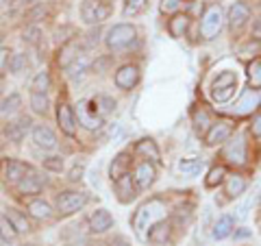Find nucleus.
<instances>
[{"label":"nucleus","mask_w":261,"mask_h":246,"mask_svg":"<svg viewBox=\"0 0 261 246\" xmlns=\"http://www.w3.org/2000/svg\"><path fill=\"white\" fill-rule=\"evenodd\" d=\"M31 107L35 113H46L48 111V96L46 94H31Z\"/></svg>","instance_id":"ea45409f"},{"label":"nucleus","mask_w":261,"mask_h":246,"mask_svg":"<svg viewBox=\"0 0 261 246\" xmlns=\"http://www.w3.org/2000/svg\"><path fill=\"white\" fill-rule=\"evenodd\" d=\"M244 190H246V181H244V177L240 175H231L226 179V194L235 199V196H240Z\"/></svg>","instance_id":"a878e982"},{"label":"nucleus","mask_w":261,"mask_h":246,"mask_svg":"<svg viewBox=\"0 0 261 246\" xmlns=\"http://www.w3.org/2000/svg\"><path fill=\"white\" fill-rule=\"evenodd\" d=\"M231 85H238V77H235V72H222V75H218V79L214 81V85L211 89H220V87H231Z\"/></svg>","instance_id":"f704fd0d"},{"label":"nucleus","mask_w":261,"mask_h":246,"mask_svg":"<svg viewBox=\"0 0 261 246\" xmlns=\"http://www.w3.org/2000/svg\"><path fill=\"white\" fill-rule=\"evenodd\" d=\"M83 170H85V166L76 161V163H74V168L70 170V177H68V179H70V181H79V179L83 177Z\"/></svg>","instance_id":"09e8293b"},{"label":"nucleus","mask_w":261,"mask_h":246,"mask_svg":"<svg viewBox=\"0 0 261 246\" xmlns=\"http://www.w3.org/2000/svg\"><path fill=\"white\" fill-rule=\"evenodd\" d=\"M259 51H261L259 42H248V44H244L240 48V57H255Z\"/></svg>","instance_id":"49530a36"},{"label":"nucleus","mask_w":261,"mask_h":246,"mask_svg":"<svg viewBox=\"0 0 261 246\" xmlns=\"http://www.w3.org/2000/svg\"><path fill=\"white\" fill-rule=\"evenodd\" d=\"M146 5H148V0H126V5H124V15H126V18L140 15V13L146 9Z\"/></svg>","instance_id":"c9c22d12"},{"label":"nucleus","mask_w":261,"mask_h":246,"mask_svg":"<svg viewBox=\"0 0 261 246\" xmlns=\"http://www.w3.org/2000/svg\"><path fill=\"white\" fill-rule=\"evenodd\" d=\"M87 203V196L83 192H61L57 196V209L61 216L76 214L79 209H83Z\"/></svg>","instance_id":"20e7f679"},{"label":"nucleus","mask_w":261,"mask_h":246,"mask_svg":"<svg viewBox=\"0 0 261 246\" xmlns=\"http://www.w3.org/2000/svg\"><path fill=\"white\" fill-rule=\"evenodd\" d=\"M140 81V70L137 65H122V68L116 72V85L120 89H133Z\"/></svg>","instance_id":"9b49d317"},{"label":"nucleus","mask_w":261,"mask_h":246,"mask_svg":"<svg viewBox=\"0 0 261 246\" xmlns=\"http://www.w3.org/2000/svg\"><path fill=\"white\" fill-rule=\"evenodd\" d=\"M178 7H181L178 0H161V11L163 13H174Z\"/></svg>","instance_id":"de8ad7c7"},{"label":"nucleus","mask_w":261,"mask_h":246,"mask_svg":"<svg viewBox=\"0 0 261 246\" xmlns=\"http://www.w3.org/2000/svg\"><path fill=\"white\" fill-rule=\"evenodd\" d=\"M248 83L252 89L261 87V59H255L252 63H248Z\"/></svg>","instance_id":"2f4dec72"},{"label":"nucleus","mask_w":261,"mask_h":246,"mask_svg":"<svg viewBox=\"0 0 261 246\" xmlns=\"http://www.w3.org/2000/svg\"><path fill=\"white\" fill-rule=\"evenodd\" d=\"M7 218H9V223L15 227V231H29V223H27V218H24L22 214H18L15 209H9L7 211Z\"/></svg>","instance_id":"e433bc0d"},{"label":"nucleus","mask_w":261,"mask_h":246,"mask_svg":"<svg viewBox=\"0 0 261 246\" xmlns=\"http://www.w3.org/2000/svg\"><path fill=\"white\" fill-rule=\"evenodd\" d=\"M113 11V7L109 3H105V0H85L83 5H81V18L83 22L87 24H96V22H102L107 20Z\"/></svg>","instance_id":"7ed1b4c3"},{"label":"nucleus","mask_w":261,"mask_h":246,"mask_svg":"<svg viewBox=\"0 0 261 246\" xmlns=\"http://www.w3.org/2000/svg\"><path fill=\"white\" fill-rule=\"evenodd\" d=\"M224 177H226V168L224 166H216V168H211L209 170V175H207V185L209 187H216L224 181Z\"/></svg>","instance_id":"4c0bfd02"},{"label":"nucleus","mask_w":261,"mask_h":246,"mask_svg":"<svg viewBox=\"0 0 261 246\" xmlns=\"http://www.w3.org/2000/svg\"><path fill=\"white\" fill-rule=\"evenodd\" d=\"M9 63H11V53H9V48H0V77L9 72Z\"/></svg>","instance_id":"c03bdc74"},{"label":"nucleus","mask_w":261,"mask_h":246,"mask_svg":"<svg viewBox=\"0 0 261 246\" xmlns=\"http://www.w3.org/2000/svg\"><path fill=\"white\" fill-rule=\"evenodd\" d=\"M170 235H172V227H170V223H163V220H159V223H154L150 227L148 240L152 244H166L170 240Z\"/></svg>","instance_id":"aec40b11"},{"label":"nucleus","mask_w":261,"mask_h":246,"mask_svg":"<svg viewBox=\"0 0 261 246\" xmlns=\"http://www.w3.org/2000/svg\"><path fill=\"white\" fill-rule=\"evenodd\" d=\"M252 35L261 39V18L257 20V24H255V27H252Z\"/></svg>","instance_id":"603ef678"},{"label":"nucleus","mask_w":261,"mask_h":246,"mask_svg":"<svg viewBox=\"0 0 261 246\" xmlns=\"http://www.w3.org/2000/svg\"><path fill=\"white\" fill-rule=\"evenodd\" d=\"M214 125V122H211V118H209V113L205 111V109H198L194 113V129H196V133H205L207 135V131H209V127Z\"/></svg>","instance_id":"c85d7f7f"},{"label":"nucleus","mask_w":261,"mask_h":246,"mask_svg":"<svg viewBox=\"0 0 261 246\" xmlns=\"http://www.w3.org/2000/svg\"><path fill=\"white\" fill-rule=\"evenodd\" d=\"M250 235V231H248V229H242V231H238V233H235V237H248Z\"/></svg>","instance_id":"864d4df0"},{"label":"nucleus","mask_w":261,"mask_h":246,"mask_svg":"<svg viewBox=\"0 0 261 246\" xmlns=\"http://www.w3.org/2000/svg\"><path fill=\"white\" fill-rule=\"evenodd\" d=\"M76 116H79V122L83 125L85 129L94 131V129H100L102 127V118L98 116L96 107H92V103L87 101H81L79 107H76Z\"/></svg>","instance_id":"423d86ee"},{"label":"nucleus","mask_w":261,"mask_h":246,"mask_svg":"<svg viewBox=\"0 0 261 246\" xmlns=\"http://www.w3.org/2000/svg\"><path fill=\"white\" fill-rule=\"evenodd\" d=\"M222 24H224V18H222V9L220 7H211L207 9V13L202 15V22H200V35L205 39H214L220 31H222Z\"/></svg>","instance_id":"39448f33"},{"label":"nucleus","mask_w":261,"mask_h":246,"mask_svg":"<svg viewBox=\"0 0 261 246\" xmlns=\"http://www.w3.org/2000/svg\"><path fill=\"white\" fill-rule=\"evenodd\" d=\"M7 5V0H0V9H3V7Z\"/></svg>","instance_id":"5fc2aeb1"},{"label":"nucleus","mask_w":261,"mask_h":246,"mask_svg":"<svg viewBox=\"0 0 261 246\" xmlns=\"http://www.w3.org/2000/svg\"><path fill=\"white\" fill-rule=\"evenodd\" d=\"M29 172V166H24L22 161H15V159H9L5 163V179L9 183H18L20 179Z\"/></svg>","instance_id":"412c9836"},{"label":"nucleus","mask_w":261,"mask_h":246,"mask_svg":"<svg viewBox=\"0 0 261 246\" xmlns=\"http://www.w3.org/2000/svg\"><path fill=\"white\" fill-rule=\"evenodd\" d=\"M27 3H35V0H27Z\"/></svg>","instance_id":"6e6d98bb"},{"label":"nucleus","mask_w":261,"mask_h":246,"mask_svg":"<svg viewBox=\"0 0 261 246\" xmlns=\"http://www.w3.org/2000/svg\"><path fill=\"white\" fill-rule=\"evenodd\" d=\"M261 105V94L255 92V89H250V92H244L242 98L238 101V105H235V113L238 116H246V113H252L257 107Z\"/></svg>","instance_id":"f8f14e48"},{"label":"nucleus","mask_w":261,"mask_h":246,"mask_svg":"<svg viewBox=\"0 0 261 246\" xmlns=\"http://www.w3.org/2000/svg\"><path fill=\"white\" fill-rule=\"evenodd\" d=\"M44 168L53 170V172H61V170H63V157H59V155L46 157V159H44Z\"/></svg>","instance_id":"37998d69"},{"label":"nucleus","mask_w":261,"mask_h":246,"mask_svg":"<svg viewBox=\"0 0 261 246\" xmlns=\"http://www.w3.org/2000/svg\"><path fill=\"white\" fill-rule=\"evenodd\" d=\"M74 59H79V46L72 42V44H68L61 51V55H59V63L63 65V68H68V65L74 61Z\"/></svg>","instance_id":"72a5a7b5"},{"label":"nucleus","mask_w":261,"mask_h":246,"mask_svg":"<svg viewBox=\"0 0 261 246\" xmlns=\"http://www.w3.org/2000/svg\"><path fill=\"white\" fill-rule=\"evenodd\" d=\"M157 179V170L150 161H144L140 166L135 168V175H133V181H135V187L137 190H148V187L154 183Z\"/></svg>","instance_id":"6e6552de"},{"label":"nucleus","mask_w":261,"mask_h":246,"mask_svg":"<svg viewBox=\"0 0 261 246\" xmlns=\"http://www.w3.org/2000/svg\"><path fill=\"white\" fill-rule=\"evenodd\" d=\"M235 87L238 85H231V87H220V89H211V98H214L216 103H226L228 98L235 94Z\"/></svg>","instance_id":"a19ab883"},{"label":"nucleus","mask_w":261,"mask_h":246,"mask_svg":"<svg viewBox=\"0 0 261 246\" xmlns=\"http://www.w3.org/2000/svg\"><path fill=\"white\" fill-rule=\"evenodd\" d=\"M231 133H233V125H231V122H228V120H218V122H214V125L209 127L207 135H205V142L209 146L222 144V142H226V139L231 137Z\"/></svg>","instance_id":"0eeeda50"},{"label":"nucleus","mask_w":261,"mask_h":246,"mask_svg":"<svg viewBox=\"0 0 261 246\" xmlns=\"http://www.w3.org/2000/svg\"><path fill=\"white\" fill-rule=\"evenodd\" d=\"M20 105H22L20 94H11V96H7L5 101L0 103V111H3L5 116H11V113H15L20 109Z\"/></svg>","instance_id":"7c9ffc66"},{"label":"nucleus","mask_w":261,"mask_h":246,"mask_svg":"<svg viewBox=\"0 0 261 246\" xmlns=\"http://www.w3.org/2000/svg\"><path fill=\"white\" fill-rule=\"evenodd\" d=\"M29 127H31V120L22 116L18 122H11V125H7L5 135H7V139H9V142L18 144V142H22V137H24V133H27Z\"/></svg>","instance_id":"a211bd4d"},{"label":"nucleus","mask_w":261,"mask_h":246,"mask_svg":"<svg viewBox=\"0 0 261 246\" xmlns=\"http://www.w3.org/2000/svg\"><path fill=\"white\" fill-rule=\"evenodd\" d=\"M87 44H89V46L98 44V31H96V33H89V35H87Z\"/></svg>","instance_id":"3c124183"},{"label":"nucleus","mask_w":261,"mask_h":246,"mask_svg":"<svg viewBox=\"0 0 261 246\" xmlns=\"http://www.w3.org/2000/svg\"><path fill=\"white\" fill-rule=\"evenodd\" d=\"M0 237H3V242H13L15 237H18V231H15V227L9 223V218L0 214Z\"/></svg>","instance_id":"c756f323"},{"label":"nucleus","mask_w":261,"mask_h":246,"mask_svg":"<svg viewBox=\"0 0 261 246\" xmlns=\"http://www.w3.org/2000/svg\"><path fill=\"white\" fill-rule=\"evenodd\" d=\"M166 214V205H163L161 201H148V203H144L140 209H137V214L133 218V229L137 233H142L144 229H148V225H152L154 220H161V216Z\"/></svg>","instance_id":"f257e3e1"},{"label":"nucleus","mask_w":261,"mask_h":246,"mask_svg":"<svg viewBox=\"0 0 261 246\" xmlns=\"http://www.w3.org/2000/svg\"><path fill=\"white\" fill-rule=\"evenodd\" d=\"M57 120H59V127L63 129V133H68V135H74L76 133L74 113H72L68 103H59V107H57Z\"/></svg>","instance_id":"2eb2a0df"},{"label":"nucleus","mask_w":261,"mask_h":246,"mask_svg":"<svg viewBox=\"0 0 261 246\" xmlns=\"http://www.w3.org/2000/svg\"><path fill=\"white\" fill-rule=\"evenodd\" d=\"M113 183H116L118 199H120L122 203H128V201H133V199H135V192H137V187H135V181H133V177H130V175L120 177L118 181H113Z\"/></svg>","instance_id":"f3484780"},{"label":"nucleus","mask_w":261,"mask_h":246,"mask_svg":"<svg viewBox=\"0 0 261 246\" xmlns=\"http://www.w3.org/2000/svg\"><path fill=\"white\" fill-rule=\"evenodd\" d=\"M202 166H205V161L198 159V157H192V159H181L176 163L178 172H183V175H196V172H200Z\"/></svg>","instance_id":"cd10ccee"},{"label":"nucleus","mask_w":261,"mask_h":246,"mask_svg":"<svg viewBox=\"0 0 261 246\" xmlns=\"http://www.w3.org/2000/svg\"><path fill=\"white\" fill-rule=\"evenodd\" d=\"M89 227H92L94 233H105L113 227V218L107 209H96L92 216H89Z\"/></svg>","instance_id":"dca6fc26"},{"label":"nucleus","mask_w":261,"mask_h":246,"mask_svg":"<svg viewBox=\"0 0 261 246\" xmlns=\"http://www.w3.org/2000/svg\"><path fill=\"white\" fill-rule=\"evenodd\" d=\"M135 151L140 153V155H144V157H148V159L154 161V163L161 161L159 149H157V144H154L152 139H140V142H137V146H135Z\"/></svg>","instance_id":"5701e85b"},{"label":"nucleus","mask_w":261,"mask_h":246,"mask_svg":"<svg viewBox=\"0 0 261 246\" xmlns=\"http://www.w3.org/2000/svg\"><path fill=\"white\" fill-rule=\"evenodd\" d=\"M42 187H44L42 177H39L35 170H31V168H29L27 175H24L18 181V190L22 194H39V192H42Z\"/></svg>","instance_id":"4468645a"},{"label":"nucleus","mask_w":261,"mask_h":246,"mask_svg":"<svg viewBox=\"0 0 261 246\" xmlns=\"http://www.w3.org/2000/svg\"><path fill=\"white\" fill-rule=\"evenodd\" d=\"M135 37H137L135 27H130V24H116V27L109 29V33H107V46L113 53L124 51V48H128L135 42Z\"/></svg>","instance_id":"f03ea898"},{"label":"nucleus","mask_w":261,"mask_h":246,"mask_svg":"<svg viewBox=\"0 0 261 246\" xmlns=\"http://www.w3.org/2000/svg\"><path fill=\"white\" fill-rule=\"evenodd\" d=\"M128 166H130V155L128 153H120L116 159L111 161V166H109V179L111 181H118L120 177H124L128 175Z\"/></svg>","instance_id":"6ab92c4d"},{"label":"nucleus","mask_w":261,"mask_h":246,"mask_svg":"<svg viewBox=\"0 0 261 246\" xmlns=\"http://www.w3.org/2000/svg\"><path fill=\"white\" fill-rule=\"evenodd\" d=\"M29 214L33 216V218H37V220H48V218H53V207L48 205L46 201H31L29 203Z\"/></svg>","instance_id":"4be33fe9"},{"label":"nucleus","mask_w":261,"mask_h":246,"mask_svg":"<svg viewBox=\"0 0 261 246\" xmlns=\"http://www.w3.org/2000/svg\"><path fill=\"white\" fill-rule=\"evenodd\" d=\"M33 142H35L39 149H44V151H55L57 149L55 133L44 125H37L35 129H33Z\"/></svg>","instance_id":"ddd939ff"},{"label":"nucleus","mask_w":261,"mask_h":246,"mask_svg":"<svg viewBox=\"0 0 261 246\" xmlns=\"http://www.w3.org/2000/svg\"><path fill=\"white\" fill-rule=\"evenodd\" d=\"M228 27L231 31H240L244 24L250 20V7L244 5V3H235L231 5V9H228Z\"/></svg>","instance_id":"1a4fd4ad"},{"label":"nucleus","mask_w":261,"mask_h":246,"mask_svg":"<svg viewBox=\"0 0 261 246\" xmlns=\"http://www.w3.org/2000/svg\"><path fill=\"white\" fill-rule=\"evenodd\" d=\"M224 157L228 163H238V166L246 161V142H244L242 135H238L235 139L228 142V146L224 149Z\"/></svg>","instance_id":"9d476101"},{"label":"nucleus","mask_w":261,"mask_h":246,"mask_svg":"<svg viewBox=\"0 0 261 246\" xmlns=\"http://www.w3.org/2000/svg\"><path fill=\"white\" fill-rule=\"evenodd\" d=\"M24 65H27V57H24L22 53H18V55H11L9 72H13V75H20V72L24 70Z\"/></svg>","instance_id":"79ce46f5"},{"label":"nucleus","mask_w":261,"mask_h":246,"mask_svg":"<svg viewBox=\"0 0 261 246\" xmlns=\"http://www.w3.org/2000/svg\"><path fill=\"white\" fill-rule=\"evenodd\" d=\"M168 29H170V35L172 37H183L187 29H190V15H181V13L174 15V18L170 20Z\"/></svg>","instance_id":"b1692460"},{"label":"nucleus","mask_w":261,"mask_h":246,"mask_svg":"<svg viewBox=\"0 0 261 246\" xmlns=\"http://www.w3.org/2000/svg\"><path fill=\"white\" fill-rule=\"evenodd\" d=\"M94 105H96V111H98V116H100V118H105L107 113H111L113 109H116V101H113L111 96H107V94L96 96Z\"/></svg>","instance_id":"bb28decb"},{"label":"nucleus","mask_w":261,"mask_h":246,"mask_svg":"<svg viewBox=\"0 0 261 246\" xmlns=\"http://www.w3.org/2000/svg\"><path fill=\"white\" fill-rule=\"evenodd\" d=\"M252 135H261V116L255 120V125H252Z\"/></svg>","instance_id":"8fccbe9b"},{"label":"nucleus","mask_w":261,"mask_h":246,"mask_svg":"<svg viewBox=\"0 0 261 246\" xmlns=\"http://www.w3.org/2000/svg\"><path fill=\"white\" fill-rule=\"evenodd\" d=\"M231 231H233V218L231 216H222V218L216 220L211 235H214L216 240H224V237L231 235Z\"/></svg>","instance_id":"393cba45"},{"label":"nucleus","mask_w":261,"mask_h":246,"mask_svg":"<svg viewBox=\"0 0 261 246\" xmlns=\"http://www.w3.org/2000/svg\"><path fill=\"white\" fill-rule=\"evenodd\" d=\"M87 65H89V61L85 59V57H79V59H74V61L68 65V75H70V79L81 77V75H83V72L87 70Z\"/></svg>","instance_id":"58836bf2"},{"label":"nucleus","mask_w":261,"mask_h":246,"mask_svg":"<svg viewBox=\"0 0 261 246\" xmlns=\"http://www.w3.org/2000/svg\"><path fill=\"white\" fill-rule=\"evenodd\" d=\"M33 92L35 94H46V89L50 87V75L44 70V72H37V77L33 79Z\"/></svg>","instance_id":"473e14b6"},{"label":"nucleus","mask_w":261,"mask_h":246,"mask_svg":"<svg viewBox=\"0 0 261 246\" xmlns=\"http://www.w3.org/2000/svg\"><path fill=\"white\" fill-rule=\"evenodd\" d=\"M39 37H42V31H39L37 27H29L27 31H24V42H27V44L35 46L39 42Z\"/></svg>","instance_id":"a18cd8bd"}]
</instances>
